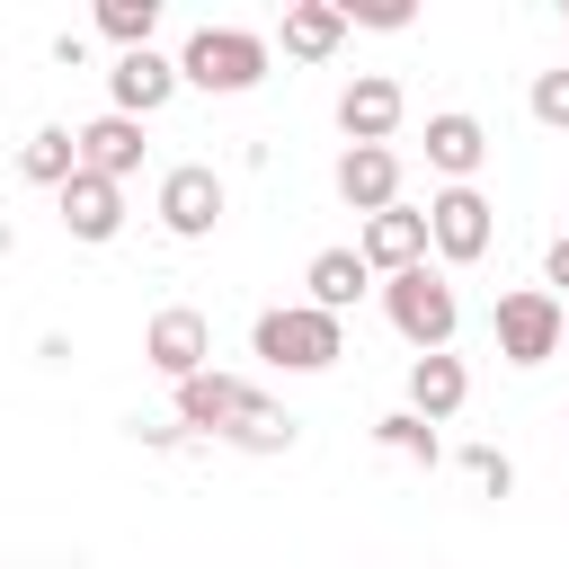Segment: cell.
<instances>
[{
    "label": "cell",
    "mask_w": 569,
    "mask_h": 569,
    "mask_svg": "<svg viewBox=\"0 0 569 569\" xmlns=\"http://www.w3.org/2000/svg\"><path fill=\"white\" fill-rule=\"evenodd\" d=\"M178 427H204V436H222V445H240V453H284V445H293V418H284L258 382H240V373H196V382H178Z\"/></svg>",
    "instance_id": "obj_1"
},
{
    "label": "cell",
    "mask_w": 569,
    "mask_h": 569,
    "mask_svg": "<svg viewBox=\"0 0 569 569\" xmlns=\"http://www.w3.org/2000/svg\"><path fill=\"white\" fill-rule=\"evenodd\" d=\"M249 347H258L276 373H329V365L347 356V320H329V311H311V302H284V311H258Z\"/></svg>",
    "instance_id": "obj_2"
},
{
    "label": "cell",
    "mask_w": 569,
    "mask_h": 569,
    "mask_svg": "<svg viewBox=\"0 0 569 569\" xmlns=\"http://www.w3.org/2000/svg\"><path fill=\"white\" fill-rule=\"evenodd\" d=\"M267 36H249V27H196L187 44H178V80H196V89H213V98H240V89H258L267 80Z\"/></svg>",
    "instance_id": "obj_3"
},
{
    "label": "cell",
    "mask_w": 569,
    "mask_h": 569,
    "mask_svg": "<svg viewBox=\"0 0 569 569\" xmlns=\"http://www.w3.org/2000/svg\"><path fill=\"white\" fill-rule=\"evenodd\" d=\"M382 311H391V329H400L418 356H445V347H453V329H462V302H453V284H445L436 267L382 276Z\"/></svg>",
    "instance_id": "obj_4"
},
{
    "label": "cell",
    "mask_w": 569,
    "mask_h": 569,
    "mask_svg": "<svg viewBox=\"0 0 569 569\" xmlns=\"http://www.w3.org/2000/svg\"><path fill=\"white\" fill-rule=\"evenodd\" d=\"M489 329H498V356H507V365H551V356L569 347V311H560L551 284H516V293H498Z\"/></svg>",
    "instance_id": "obj_5"
},
{
    "label": "cell",
    "mask_w": 569,
    "mask_h": 569,
    "mask_svg": "<svg viewBox=\"0 0 569 569\" xmlns=\"http://www.w3.org/2000/svg\"><path fill=\"white\" fill-rule=\"evenodd\" d=\"M142 356H151V373H169V382H196V373H213V320H204L196 302H169V311H151V329H142Z\"/></svg>",
    "instance_id": "obj_6"
},
{
    "label": "cell",
    "mask_w": 569,
    "mask_h": 569,
    "mask_svg": "<svg viewBox=\"0 0 569 569\" xmlns=\"http://www.w3.org/2000/svg\"><path fill=\"white\" fill-rule=\"evenodd\" d=\"M427 240H436V258H453V267L489 258V240H498V222H489V196H480V187H445V196L427 204Z\"/></svg>",
    "instance_id": "obj_7"
},
{
    "label": "cell",
    "mask_w": 569,
    "mask_h": 569,
    "mask_svg": "<svg viewBox=\"0 0 569 569\" xmlns=\"http://www.w3.org/2000/svg\"><path fill=\"white\" fill-rule=\"evenodd\" d=\"M222 204H231V196H222V178H213L204 160H187V169L160 178V231H169V240H204V231L222 222Z\"/></svg>",
    "instance_id": "obj_8"
},
{
    "label": "cell",
    "mask_w": 569,
    "mask_h": 569,
    "mask_svg": "<svg viewBox=\"0 0 569 569\" xmlns=\"http://www.w3.org/2000/svg\"><path fill=\"white\" fill-rule=\"evenodd\" d=\"M400 116H409V98H400L391 71H356V80L338 89V133H347V142H391Z\"/></svg>",
    "instance_id": "obj_9"
},
{
    "label": "cell",
    "mask_w": 569,
    "mask_h": 569,
    "mask_svg": "<svg viewBox=\"0 0 569 569\" xmlns=\"http://www.w3.org/2000/svg\"><path fill=\"white\" fill-rule=\"evenodd\" d=\"M338 196L373 222V213H391L400 204V151L391 142H347L338 151Z\"/></svg>",
    "instance_id": "obj_10"
},
{
    "label": "cell",
    "mask_w": 569,
    "mask_h": 569,
    "mask_svg": "<svg viewBox=\"0 0 569 569\" xmlns=\"http://www.w3.org/2000/svg\"><path fill=\"white\" fill-rule=\"evenodd\" d=\"M427 213L418 204H391V213H373L365 222V240H356V258L373 267V276H409V267H427Z\"/></svg>",
    "instance_id": "obj_11"
},
{
    "label": "cell",
    "mask_w": 569,
    "mask_h": 569,
    "mask_svg": "<svg viewBox=\"0 0 569 569\" xmlns=\"http://www.w3.org/2000/svg\"><path fill=\"white\" fill-rule=\"evenodd\" d=\"M107 98H116V116H160L169 98H178V62L169 53H116V71H107Z\"/></svg>",
    "instance_id": "obj_12"
},
{
    "label": "cell",
    "mask_w": 569,
    "mask_h": 569,
    "mask_svg": "<svg viewBox=\"0 0 569 569\" xmlns=\"http://www.w3.org/2000/svg\"><path fill=\"white\" fill-rule=\"evenodd\" d=\"M80 169L124 187V178L142 169V124H133V116H116V107H107V116H89V124H80Z\"/></svg>",
    "instance_id": "obj_13"
},
{
    "label": "cell",
    "mask_w": 569,
    "mask_h": 569,
    "mask_svg": "<svg viewBox=\"0 0 569 569\" xmlns=\"http://www.w3.org/2000/svg\"><path fill=\"white\" fill-rule=\"evenodd\" d=\"M53 204H62V231H71V240H116V231H124V187H116V178H89V169H80Z\"/></svg>",
    "instance_id": "obj_14"
},
{
    "label": "cell",
    "mask_w": 569,
    "mask_h": 569,
    "mask_svg": "<svg viewBox=\"0 0 569 569\" xmlns=\"http://www.w3.org/2000/svg\"><path fill=\"white\" fill-rule=\"evenodd\" d=\"M462 400H471V373H462V356H453V347H445V356H409V418L445 427Z\"/></svg>",
    "instance_id": "obj_15"
},
{
    "label": "cell",
    "mask_w": 569,
    "mask_h": 569,
    "mask_svg": "<svg viewBox=\"0 0 569 569\" xmlns=\"http://www.w3.org/2000/svg\"><path fill=\"white\" fill-rule=\"evenodd\" d=\"M427 160H436L453 187H471V169L489 160V124H480V116H462V107L427 116Z\"/></svg>",
    "instance_id": "obj_16"
},
{
    "label": "cell",
    "mask_w": 569,
    "mask_h": 569,
    "mask_svg": "<svg viewBox=\"0 0 569 569\" xmlns=\"http://www.w3.org/2000/svg\"><path fill=\"white\" fill-rule=\"evenodd\" d=\"M302 284H311V311H329V320H347V311H356V293L373 284V267H365L356 249H320V258L302 267Z\"/></svg>",
    "instance_id": "obj_17"
},
{
    "label": "cell",
    "mask_w": 569,
    "mask_h": 569,
    "mask_svg": "<svg viewBox=\"0 0 569 569\" xmlns=\"http://www.w3.org/2000/svg\"><path fill=\"white\" fill-rule=\"evenodd\" d=\"M338 44H347V9L338 0H293L284 9V53L293 62H329Z\"/></svg>",
    "instance_id": "obj_18"
},
{
    "label": "cell",
    "mask_w": 569,
    "mask_h": 569,
    "mask_svg": "<svg viewBox=\"0 0 569 569\" xmlns=\"http://www.w3.org/2000/svg\"><path fill=\"white\" fill-rule=\"evenodd\" d=\"M18 178L62 196V187L80 178V133H71V124H44V133H27V142H18Z\"/></svg>",
    "instance_id": "obj_19"
},
{
    "label": "cell",
    "mask_w": 569,
    "mask_h": 569,
    "mask_svg": "<svg viewBox=\"0 0 569 569\" xmlns=\"http://www.w3.org/2000/svg\"><path fill=\"white\" fill-rule=\"evenodd\" d=\"M151 27H160V0H98V36H107V44L151 53Z\"/></svg>",
    "instance_id": "obj_20"
},
{
    "label": "cell",
    "mask_w": 569,
    "mask_h": 569,
    "mask_svg": "<svg viewBox=\"0 0 569 569\" xmlns=\"http://www.w3.org/2000/svg\"><path fill=\"white\" fill-rule=\"evenodd\" d=\"M373 436H382V445H391L400 462H427V471L445 462V445H436V427H427V418H409V409H391V418H382Z\"/></svg>",
    "instance_id": "obj_21"
},
{
    "label": "cell",
    "mask_w": 569,
    "mask_h": 569,
    "mask_svg": "<svg viewBox=\"0 0 569 569\" xmlns=\"http://www.w3.org/2000/svg\"><path fill=\"white\" fill-rule=\"evenodd\" d=\"M533 124H551V133H569V62L533 80Z\"/></svg>",
    "instance_id": "obj_22"
},
{
    "label": "cell",
    "mask_w": 569,
    "mask_h": 569,
    "mask_svg": "<svg viewBox=\"0 0 569 569\" xmlns=\"http://www.w3.org/2000/svg\"><path fill=\"white\" fill-rule=\"evenodd\" d=\"M462 471H471V480H480V489H498V498H507V489H516V462H507V453H498V445H471V453H462Z\"/></svg>",
    "instance_id": "obj_23"
},
{
    "label": "cell",
    "mask_w": 569,
    "mask_h": 569,
    "mask_svg": "<svg viewBox=\"0 0 569 569\" xmlns=\"http://www.w3.org/2000/svg\"><path fill=\"white\" fill-rule=\"evenodd\" d=\"M347 27H409V0H365V9H347Z\"/></svg>",
    "instance_id": "obj_24"
},
{
    "label": "cell",
    "mask_w": 569,
    "mask_h": 569,
    "mask_svg": "<svg viewBox=\"0 0 569 569\" xmlns=\"http://www.w3.org/2000/svg\"><path fill=\"white\" fill-rule=\"evenodd\" d=\"M542 284H569V231L551 240V258H542Z\"/></svg>",
    "instance_id": "obj_25"
}]
</instances>
